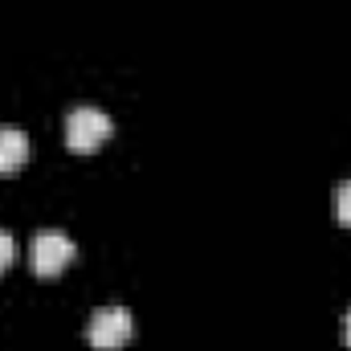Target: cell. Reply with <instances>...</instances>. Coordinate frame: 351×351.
I'll use <instances>...</instances> for the list:
<instances>
[{
	"instance_id": "6da1fadb",
	"label": "cell",
	"mask_w": 351,
	"mask_h": 351,
	"mask_svg": "<svg viewBox=\"0 0 351 351\" xmlns=\"http://www.w3.org/2000/svg\"><path fill=\"white\" fill-rule=\"evenodd\" d=\"M74 254H78V245H74L70 233H62V229H37L33 241H29V262H33V269H37L41 278L62 274L66 265L74 262Z\"/></svg>"
},
{
	"instance_id": "7a4b0ae2",
	"label": "cell",
	"mask_w": 351,
	"mask_h": 351,
	"mask_svg": "<svg viewBox=\"0 0 351 351\" xmlns=\"http://www.w3.org/2000/svg\"><path fill=\"white\" fill-rule=\"evenodd\" d=\"M131 335H135V323H131L127 306H119V302L98 306V311L90 315V323H86V339H90V348H98V351L127 348Z\"/></svg>"
},
{
	"instance_id": "3957f363",
	"label": "cell",
	"mask_w": 351,
	"mask_h": 351,
	"mask_svg": "<svg viewBox=\"0 0 351 351\" xmlns=\"http://www.w3.org/2000/svg\"><path fill=\"white\" fill-rule=\"evenodd\" d=\"M110 131H114V123H110V114L98 110V106H74V110L66 114V143H70L74 152H94L98 143L110 139Z\"/></svg>"
},
{
	"instance_id": "277c9868",
	"label": "cell",
	"mask_w": 351,
	"mask_h": 351,
	"mask_svg": "<svg viewBox=\"0 0 351 351\" xmlns=\"http://www.w3.org/2000/svg\"><path fill=\"white\" fill-rule=\"evenodd\" d=\"M29 160V135L12 123H0V172H16Z\"/></svg>"
},
{
	"instance_id": "5b68a950",
	"label": "cell",
	"mask_w": 351,
	"mask_h": 351,
	"mask_svg": "<svg viewBox=\"0 0 351 351\" xmlns=\"http://www.w3.org/2000/svg\"><path fill=\"white\" fill-rule=\"evenodd\" d=\"M331 213H335L339 225H351V180L335 184V192H331Z\"/></svg>"
},
{
	"instance_id": "8992f818",
	"label": "cell",
	"mask_w": 351,
	"mask_h": 351,
	"mask_svg": "<svg viewBox=\"0 0 351 351\" xmlns=\"http://www.w3.org/2000/svg\"><path fill=\"white\" fill-rule=\"evenodd\" d=\"M16 258V241H12V233L8 229H0V269H8Z\"/></svg>"
},
{
	"instance_id": "52a82bcc",
	"label": "cell",
	"mask_w": 351,
	"mask_h": 351,
	"mask_svg": "<svg viewBox=\"0 0 351 351\" xmlns=\"http://www.w3.org/2000/svg\"><path fill=\"white\" fill-rule=\"evenodd\" d=\"M343 339H348V348H351V306H348V319H343Z\"/></svg>"
}]
</instances>
